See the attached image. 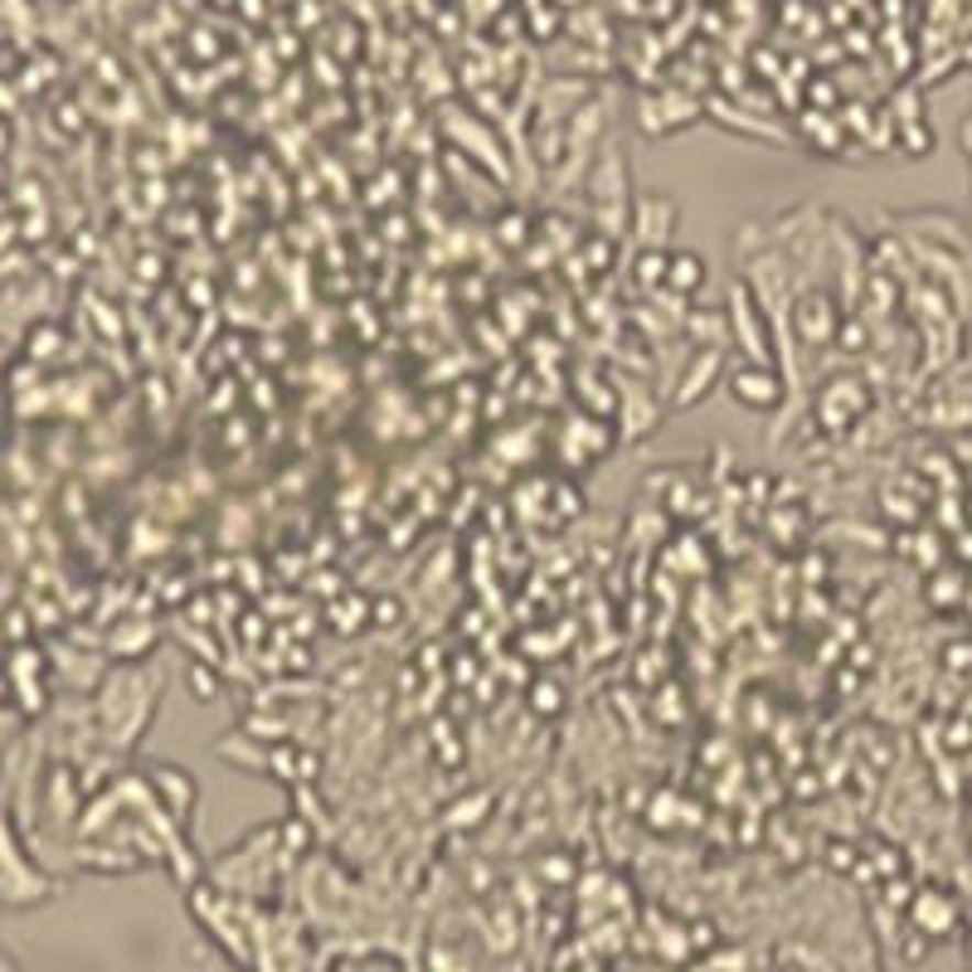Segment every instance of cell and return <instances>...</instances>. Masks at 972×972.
Listing matches in <instances>:
<instances>
[{
    "instance_id": "6da1fadb",
    "label": "cell",
    "mask_w": 972,
    "mask_h": 972,
    "mask_svg": "<svg viewBox=\"0 0 972 972\" xmlns=\"http://www.w3.org/2000/svg\"><path fill=\"white\" fill-rule=\"evenodd\" d=\"M724 384H730V400L740 408H754V414H773L783 404V374L764 360H740L724 374Z\"/></svg>"
},
{
    "instance_id": "5b68a950",
    "label": "cell",
    "mask_w": 972,
    "mask_h": 972,
    "mask_svg": "<svg viewBox=\"0 0 972 972\" xmlns=\"http://www.w3.org/2000/svg\"><path fill=\"white\" fill-rule=\"evenodd\" d=\"M706 283H710V267L696 249H666V292H676V297H700Z\"/></svg>"
},
{
    "instance_id": "3957f363",
    "label": "cell",
    "mask_w": 972,
    "mask_h": 972,
    "mask_svg": "<svg viewBox=\"0 0 972 972\" xmlns=\"http://www.w3.org/2000/svg\"><path fill=\"white\" fill-rule=\"evenodd\" d=\"M865 404L871 400H865V384L856 380V374H837V380L817 394V424H822L827 433H847L865 414Z\"/></svg>"
},
{
    "instance_id": "7a4b0ae2",
    "label": "cell",
    "mask_w": 972,
    "mask_h": 972,
    "mask_svg": "<svg viewBox=\"0 0 972 972\" xmlns=\"http://www.w3.org/2000/svg\"><path fill=\"white\" fill-rule=\"evenodd\" d=\"M724 321H730L734 341H740V346L749 350V360H764V365H768V350H773V341H768V312L758 307L754 287H744V283H740V287L730 292Z\"/></svg>"
},
{
    "instance_id": "277c9868",
    "label": "cell",
    "mask_w": 972,
    "mask_h": 972,
    "mask_svg": "<svg viewBox=\"0 0 972 972\" xmlns=\"http://www.w3.org/2000/svg\"><path fill=\"white\" fill-rule=\"evenodd\" d=\"M793 331H798V341H807V346H827L831 336L841 331V312H837V302H831V292L812 287L793 302Z\"/></svg>"
},
{
    "instance_id": "8992f818",
    "label": "cell",
    "mask_w": 972,
    "mask_h": 972,
    "mask_svg": "<svg viewBox=\"0 0 972 972\" xmlns=\"http://www.w3.org/2000/svg\"><path fill=\"white\" fill-rule=\"evenodd\" d=\"M535 700H540V706H545V710H540V716H549V706H555V710H559V690H549V681H545L540 690H535Z\"/></svg>"
}]
</instances>
